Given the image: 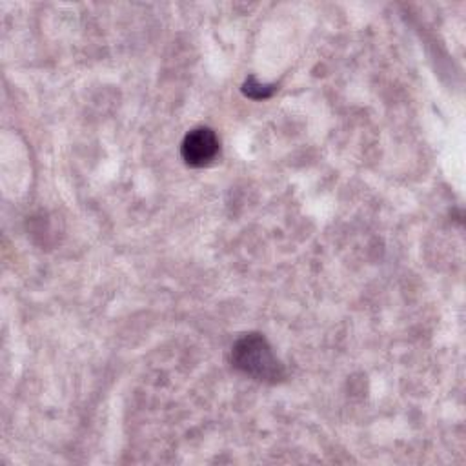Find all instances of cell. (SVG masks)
I'll use <instances>...</instances> for the list:
<instances>
[{
    "label": "cell",
    "instance_id": "obj_3",
    "mask_svg": "<svg viewBox=\"0 0 466 466\" xmlns=\"http://www.w3.org/2000/svg\"><path fill=\"white\" fill-rule=\"evenodd\" d=\"M244 95H248L249 98H255V100H260V98H268L273 91H275V86H266V84H258L255 78H248L244 87H242Z\"/></svg>",
    "mask_w": 466,
    "mask_h": 466
},
{
    "label": "cell",
    "instance_id": "obj_1",
    "mask_svg": "<svg viewBox=\"0 0 466 466\" xmlns=\"http://www.w3.org/2000/svg\"><path fill=\"white\" fill-rule=\"evenodd\" d=\"M231 364L240 373L260 382H279L284 379V366L260 333H246L235 340L231 346Z\"/></svg>",
    "mask_w": 466,
    "mask_h": 466
},
{
    "label": "cell",
    "instance_id": "obj_2",
    "mask_svg": "<svg viewBox=\"0 0 466 466\" xmlns=\"http://www.w3.org/2000/svg\"><path fill=\"white\" fill-rule=\"evenodd\" d=\"M218 137L211 127H195L191 129L182 144H180V155L182 160L191 167H200L209 164L217 153H218Z\"/></svg>",
    "mask_w": 466,
    "mask_h": 466
}]
</instances>
